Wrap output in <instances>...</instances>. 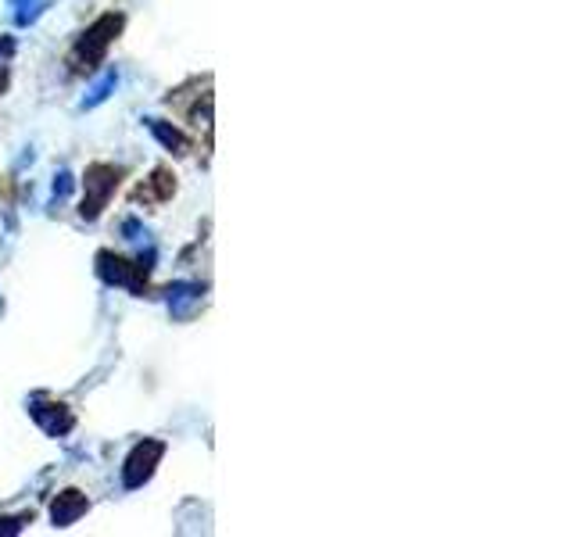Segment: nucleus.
<instances>
[{
  "mask_svg": "<svg viewBox=\"0 0 573 537\" xmlns=\"http://www.w3.org/2000/svg\"><path fill=\"white\" fill-rule=\"evenodd\" d=\"M4 90H8V72L0 69V94H4Z\"/></svg>",
  "mask_w": 573,
  "mask_h": 537,
  "instance_id": "ddd939ff",
  "label": "nucleus"
},
{
  "mask_svg": "<svg viewBox=\"0 0 573 537\" xmlns=\"http://www.w3.org/2000/svg\"><path fill=\"white\" fill-rule=\"evenodd\" d=\"M122 26H126V18H122V15H101V18H97L94 26L79 36L76 47H72V54H69L72 72H79V76H83V72H86V76H90V72H97V65L104 61L108 47L119 40Z\"/></svg>",
  "mask_w": 573,
  "mask_h": 537,
  "instance_id": "f257e3e1",
  "label": "nucleus"
},
{
  "mask_svg": "<svg viewBox=\"0 0 573 537\" xmlns=\"http://www.w3.org/2000/svg\"><path fill=\"white\" fill-rule=\"evenodd\" d=\"M86 509H90V498H86L83 491H76V487L61 491V495L54 498V505H51L54 527H72V523H76Z\"/></svg>",
  "mask_w": 573,
  "mask_h": 537,
  "instance_id": "0eeeda50",
  "label": "nucleus"
},
{
  "mask_svg": "<svg viewBox=\"0 0 573 537\" xmlns=\"http://www.w3.org/2000/svg\"><path fill=\"white\" fill-rule=\"evenodd\" d=\"M165 455V444L162 441H140L133 452H129L126 466H122V484L129 487V491H137V487H144L147 480L154 477V466L162 462Z\"/></svg>",
  "mask_w": 573,
  "mask_h": 537,
  "instance_id": "20e7f679",
  "label": "nucleus"
},
{
  "mask_svg": "<svg viewBox=\"0 0 573 537\" xmlns=\"http://www.w3.org/2000/svg\"><path fill=\"white\" fill-rule=\"evenodd\" d=\"M112 86H115V72H104V76L97 79L94 90H90V97H86V108H94V104H101L104 97L112 94Z\"/></svg>",
  "mask_w": 573,
  "mask_h": 537,
  "instance_id": "9d476101",
  "label": "nucleus"
},
{
  "mask_svg": "<svg viewBox=\"0 0 573 537\" xmlns=\"http://www.w3.org/2000/svg\"><path fill=\"white\" fill-rule=\"evenodd\" d=\"M147 129H151L154 137L162 140L165 147H169L172 154H187L190 151V140L183 137L180 129L176 126H169V122H162V119H147Z\"/></svg>",
  "mask_w": 573,
  "mask_h": 537,
  "instance_id": "1a4fd4ad",
  "label": "nucleus"
},
{
  "mask_svg": "<svg viewBox=\"0 0 573 537\" xmlns=\"http://www.w3.org/2000/svg\"><path fill=\"white\" fill-rule=\"evenodd\" d=\"M83 183H86V197H83V205H79V215H83V219H97V215L108 208L115 190H119L122 169L119 165H108V162H94L86 169Z\"/></svg>",
  "mask_w": 573,
  "mask_h": 537,
  "instance_id": "f03ea898",
  "label": "nucleus"
},
{
  "mask_svg": "<svg viewBox=\"0 0 573 537\" xmlns=\"http://www.w3.org/2000/svg\"><path fill=\"white\" fill-rule=\"evenodd\" d=\"M176 194V176L169 169H154L151 179H144L133 194V201H144V205H165L169 197Z\"/></svg>",
  "mask_w": 573,
  "mask_h": 537,
  "instance_id": "423d86ee",
  "label": "nucleus"
},
{
  "mask_svg": "<svg viewBox=\"0 0 573 537\" xmlns=\"http://www.w3.org/2000/svg\"><path fill=\"white\" fill-rule=\"evenodd\" d=\"M11 51H15V43H11V40H4V43H0V58H8Z\"/></svg>",
  "mask_w": 573,
  "mask_h": 537,
  "instance_id": "f8f14e48",
  "label": "nucleus"
},
{
  "mask_svg": "<svg viewBox=\"0 0 573 537\" xmlns=\"http://www.w3.org/2000/svg\"><path fill=\"white\" fill-rule=\"evenodd\" d=\"M22 523H33V512H22L18 520H0V534H15V530H22Z\"/></svg>",
  "mask_w": 573,
  "mask_h": 537,
  "instance_id": "9b49d317",
  "label": "nucleus"
},
{
  "mask_svg": "<svg viewBox=\"0 0 573 537\" xmlns=\"http://www.w3.org/2000/svg\"><path fill=\"white\" fill-rule=\"evenodd\" d=\"M97 273L104 276L108 283H119V287H129L144 294V283H147V273H151V258H140V262H126V258L112 255V251H101L97 255Z\"/></svg>",
  "mask_w": 573,
  "mask_h": 537,
  "instance_id": "7ed1b4c3",
  "label": "nucleus"
},
{
  "mask_svg": "<svg viewBox=\"0 0 573 537\" xmlns=\"http://www.w3.org/2000/svg\"><path fill=\"white\" fill-rule=\"evenodd\" d=\"M29 412H33V419L40 423L43 430L51 437H61V434H69L72 430V412L61 405V401H47V398H33V405H29Z\"/></svg>",
  "mask_w": 573,
  "mask_h": 537,
  "instance_id": "39448f33",
  "label": "nucleus"
},
{
  "mask_svg": "<svg viewBox=\"0 0 573 537\" xmlns=\"http://www.w3.org/2000/svg\"><path fill=\"white\" fill-rule=\"evenodd\" d=\"M201 305V287L197 283H172L169 287V308L176 319H187Z\"/></svg>",
  "mask_w": 573,
  "mask_h": 537,
  "instance_id": "6e6552de",
  "label": "nucleus"
}]
</instances>
